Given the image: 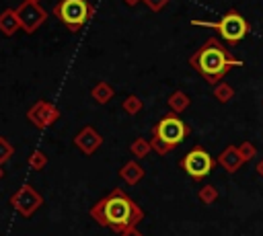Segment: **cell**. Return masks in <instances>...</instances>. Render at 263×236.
I'll list each match as a JSON object with an SVG mask.
<instances>
[{"instance_id":"52a82bcc","label":"cell","mask_w":263,"mask_h":236,"mask_svg":"<svg viewBox=\"0 0 263 236\" xmlns=\"http://www.w3.org/2000/svg\"><path fill=\"white\" fill-rule=\"evenodd\" d=\"M123 236H142V234H138V232H134V230H129V232H125Z\"/></svg>"},{"instance_id":"277c9868","label":"cell","mask_w":263,"mask_h":236,"mask_svg":"<svg viewBox=\"0 0 263 236\" xmlns=\"http://www.w3.org/2000/svg\"><path fill=\"white\" fill-rule=\"evenodd\" d=\"M205 27L218 29L222 39H226L228 43H236L249 33V25L238 10H228L226 14H222V18L218 23H205Z\"/></svg>"},{"instance_id":"6da1fadb","label":"cell","mask_w":263,"mask_h":236,"mask_svg":"<svg viewBox=\"0 0 263 236\" xmlns=\"http://www.w3.org/2000/svg\"><path fill=\"white\" fill-rule=\"evenodd\" d=\"M191 66L212 84H216L218 80H222L226 76V72L232 66H240L238 60H232L226 49L220 45L218 39H208L199 51L191 57Z\"/></svg>"},{"instance_id":"7a4b0ae2","label":"cell","mask_w":263,"mask_h":236,"mask_svg":"<svg viewBox=\"0 0 263 236\" xmlns=\"http://www.w3.org/2000/svg\"><path fill=\"white\" fill-rule=\"evenodd\" d=\"M99 215V220L107 226H111L113 230H125L132 228L136 224V220L142 215L140 209L127 199L125 193L121 191H113L105 201H101V205L95 211Z\"/></svg>"},{"instance_id":"3957f363","label":"cell","mask_w":263,"mask_h":236,"mask_svg":"<svg viewBox=\"0 0 263 236\" xmlns=\"http://www.w3.org/2000/svg\"><path fill=\"white\" fill-rule=\"evenodd\" d=\"M53 12L70 31H78L88 21L90 6L86 0H60L55 4Z\"/></svg>"},{"instance_id":"5b68a950","label":"cell","mask_w":263,"mask_h":236,"mask_svg":"<svg viewBox=\"0 0 263 236\" xmlns=\"http://www.w3.org/2000/svg\"><path fill=\"white\" fill-rule=\"evenodd\" d=\"M183 168H185V172L189 174V176H193L195 181H199V179H203L205 174H210V170H212V166H214V160H212V156L205 152V150H201V148H195V150H191L185 158H183Z\"/></svg>"},{"instance_id":"8992f818","label":"cell","mask_w":263,"mask_h":236,"mask_svg":"<svg viewBox=\"0 0 263 236\" xmlns=\"http://www.w3.org/2000/svg\"><path fill=\"white\" fill-rule=\"evenodd\" d=\"M185 135H187V127L177 117H164L156 125V137L164 146H177V144H181L185 140Z\"/></svg>"}]
</instances>
